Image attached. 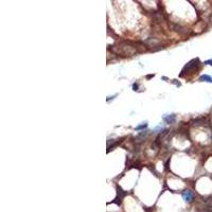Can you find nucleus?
<instances>
[{"instance_id":"1","label":"nucleus","mask_w":212,"mask_h":212,"mask_svg":"<svg viewBox=\"0 0 212 212\" xmlns=\"http://www.w3.org/2000/svg\"><path fill=\"white\" fill-rule=\"evenodd\" d=\"M196 63H198V58H196V60H192L191 62H189L187 65L184 66V70H182V72H186V70H187V72H188V71H190L191 69H193L195 66L198 65V64H196Z\"/></svg>"},{"instance_id":"5","label":"nucleus","mask_w":212,"mask_h":212,"mask_svg":"<svg viewBox=\"0 0 212 212\" xmlns=\"http://www.w3.org/2000/svg\"><path fill=\"white\" fill-rule=\"evenodd\" d=\"M147 126V123L145 122V123H143V124H141V125L137 126V127H136V131H140V129H145Z\"/></svg>"},{"instance_id":"4","label":"nucleus","mask_w":212,"mask_h":212,"mask_svg":"<svg viewBox=\"0 0 212 212\" xmlns=\"http://www.w3.org/2000/svg\"><path fill=\"white\" fill-rule=\"evenodd\" d=\"M200 82H208V83H212V78L210 76H207V74H204V76H200Z\"/></svg>"},{"instance_id":"7","label":"nucleus","mask_w":212,"mask_h":212,"mask_svg":"<svg viewBox=\"0 0 212 212\" xmlns=\"http://www.w3.org/2000/svg\"><path fill=\"white\" fill-rule=\"evenodd\" d=\"M205 64H208V65H211L212 66V60H210V61H206V62H205Z\"/></svg>"},{"instance_id":"2","label":"nucleus","mask_w":212,"mask_h":212,"mask_svg":"<svg viewBox=\"0 0 212 212\" xmlns=\"http://www.w3.org/2000/svg\"><path fill=\"white\" fill-rule=\"evenodd\" d=\"M162 119H163V121L166 122V123H168V124H172V123H174L175 120H176V116H175L174 114H171V115H164V116L162 117Z\"/></svg>"},{"instance_id":"3","label":"nucleus","mask_w":212,"mask_h":212,"mask_svg":"<svg viewBox=\"0 0 212 212\" xmlns=\"http://www.w3.org/2000/svg\"><path fill=\"white\" fill-rule=\"evenodd\" d=\"M182 198H184V202L190 203L192 200V198H193V194H192V192L189 191V190L184 191V193H182Z\"/></svg>"},{"instance_id":"6","label":"nucleus","mask_w":212,"mask_h":212,"mask_svg":"<svg viewBox=\"0 0 212 212\" xmlns=\"http://www.w3.org/2000/svg\"><path fill=\"white\" fill-rule=\"evenodd\" d=\"M133 88H134L135 91L138 90V84H134V85H133Z\"/></svg>"}]
</instances>
